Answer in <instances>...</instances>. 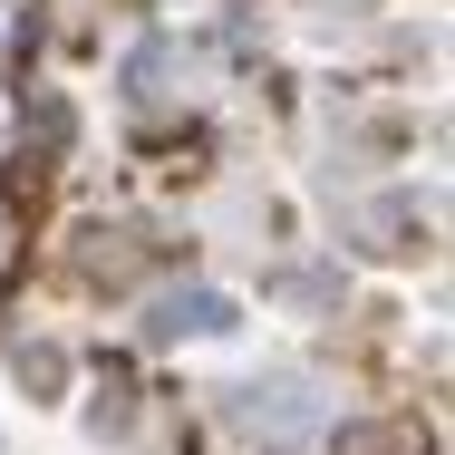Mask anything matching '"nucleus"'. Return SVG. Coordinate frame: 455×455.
Masks as SVG:
<instances>
[{"label": "nucleus", "instance_id": "obj_1", "mask_svg": "<svg viewBox=\"0 0 455 455\" xmlns=\"http://www.w3.org/2000/svg\"><path fill=\"white\" fill-rule=\"evenodd\" d=\"M204 339V330H233V300H213V291H175L165 310H156V339Z\"/></svg>", "mask_w": 455, "mask_h": 455}, {"label": "nucleus", "instance_id": "obj_2", "mask_svg": "<svg viewBox=\"0 0 455 455\" xmlns=\"http://www.w3.org/2000/svg\"><path fill=\"white\" fill-rule=\"evenodd\" d=\"M339 455H407V436H397V427H349Z\"/></svg>", "mask_w": 455, "mask_h": 455}]
</instances>
